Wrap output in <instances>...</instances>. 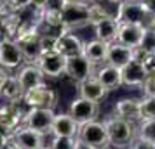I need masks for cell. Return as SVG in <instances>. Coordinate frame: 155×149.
I'll return each instance as SVG.
<instances>
[{
    "label": "cell",
    "instance_id": "obj_1",
    "mask_svg": "<svg viewBox=\"0 0 155 149\" xmlns=\"http://www.w3.org/2000/svg\"><path fill=\"white\" fill-rule=\"evenodd\" d=\"M106 134H108V142L113 147L126 149L131 142L136 139V127L133 125V121L120 118V116H110L105 121Z\"/></svg>",
    "mask_w": 155,
    "mask_h": 149
},
{
    "label": "cell",
    "instance_id": "obj_2",
    "mask_svg": "<svg viewBox=\"0 0 155 149\" xmlns=\"http://www.w3.org/2000/svg\"><path fill=\"white\" fill-rule=\"evenodd\" d=\"M77 139L80 142V147H84V149H105L110 146L106 127H105V123L99 120L80 125Z\"/></svg>",
    "mask_w": 155,
    "mask_h": 149
},
{
    "label": "cell",
    "instance_id": "obj_3",
    "mask_svg": "<svg viewBox=\"0 0 155 149\" xmlns=\"http://www.w3.org/2000/svg\"><path fill=\"white\" fill-rule=\"evenodd\" d=\"M61 21L63 29L73 31L77 28L91 24V16H89V2L80 4V2H66L63 11H61Z\"/></svg>",
    "mask_w": 155,
    "mask_h": 149
},
{
    "label": "cell",
    "instance_id": "obj_4",
    "mask_svg": "<svg viewBox=\"0 0 155 149\" xmlns=\"http://www.w3.org/2000/svg\"><path fill=\"white\" fill-rule=\"evenodd\" d=\"M14 40H16V43H18L19 50H21L23 59H25V64H35L37 59L42 56L38 28L19 31V33L14 36Z\"/></svg>",
    "mask_w": 155,
    "mask_h": 149
},
{
    "label": "cell",
    "instance_id": "obj_5",
    "mask_svg": "<svg viewBox=\"0 0 155 149\" xmlns=\"http://www.w3.org/2000/svg\"><path fill=\"white\" fill-rule=\"evenodd\" d=\"M54 109L49 107H26L23 116V125L40 134H51V127L54 121Z\"/></svg>",
    "mask_w": 155,
    "mask_h": 149
},
{
    "label": "cell",
    "instance_id": "obj_6",
    "mask_svg": "<svg viewBox=\"0 0 155 149\" xmlns=\"http://www.w3.org/2000/svg\"><path fill=\"white\" fill-rule=\"evenodd\" d=\"M23 104L26 107H49L54 109L58 104V94L54 88L47 87V83L33 87L23 94Z\"/></svg>",
    "mask_w": 155,
    "mask_h": 149
},
{
    "label": "cell",
    "instance_id": "obj_7",
    "mask_svg": "<svg viewBox=\"0 0 155 149\" xmlns=\"http://www.w3.org/2000/svg\"><path fill=\"white\" fill-rule=\"evenodd\" d=\"M66 113L70 114L78 125H85V123H89V121L98 120L99 102H94V101H89V99H85V97H80V95H78L75 99H71Z\"/></svg>",
    "mask_w": 155,
    "mask_h": 149
},
{
    "label": "cell",
    "instance_id": "obj_8",
    "mask_svg": "<svg viewBox=\"0 0 155 149\" xmlns=\"http://www.w3.org/2000/svg\"><path fill=\"white\" fill-rule=\"evenodd\" d=\"M35 64L45 78H59L64 75L66 59L58 50H49V52H42V56L37 59Z\"/></svg>",
    "mask_w": 155,
    "mask_h": 149
},
{
    "label": "cell",
    "instance_id": "obj_9",
    "mask_svg": "<svg viewBox=\"0 0 155 149\" xmlns=\"http://www.w3.org/2000/svg\"><path fill=\"white\" fill-rule=\"evenodd\" d=\"M96 73L94 70V64L84 56H75V57H68L66 59V68H64V75L70 80H73L75 83H80L84 82L85 78H89Z\"/></svg>",
    "mask_w": 155,
    "mask_h": 149
},
{
    "label": "cell",
    "instance_id": "obj_10",
    "mask_svg": "<svg viewBox=\"0 0 155 149\" xmlns=\"http://www.w3.org/2000/svg\"><path fill=\"white\" fill-rule=\"evenodd\" d=\"M148 12L143 7L141 0H124L117 9L115 19L119 23H143L147 21Z\"/></svg>",
    "mask_w": 155,
    "mask_h": 149
},
{
    "label": "cell",
    "instance_id": "obj_11",
    "mask_svg": "<svg viewBox=\"0 0 155 149\" xmlns=\"http://www.w3.org/2000/svg\"><path fill=\"white\" fill-rule=\"evenodd\" d=\"M56 50L64 57V59L80 56V54L84 52V42H82V38H80V36H77L73 31L63 29V31L58 35Z\"/></svg>",
    "mask_w": 155,
    "mask_h": 149
},
{
    "label": "cell",
    "instance_id": "obj_12",
    "mask_svg": "<svg viewBox=\"0 0 155 149\" xmlns=\"http://www.w3.org/2000/svg\"><path fill=\"white\" fill-rule=\"evenodd\" d=\"M0 64H4L7 70H18L25 64L23 54L14 38L0 40Z\"/></svg>",
    "mask_w": 155,
    "mask_h": 149
},
{
    "label": "cell",
    "instance_id": "obj_13",
    "mask_svg": "<svg viewBox=\"0 0 155 149\" xmlns=\"http://www.w3.org/2000/svg\"><path fill=\"white\" fill-rule=\"evenodd\" d=\"M145 29L147 28L141 23H119V33H117L115 42L131 47V49H136L140 47Z\"/></svg>",
    "mask_w": 155,
    "mask_h": 149
},
{
    "label": "cell",
    "instance_id": "obj_14",
    "mask_svg": "<svg viewBox=\"0 0 155 149\" xmlns=\"http://www.w3.org/2000/svg\"><path fill=\"white\" fill-rule=\"evenodd\" d=\"M120 75H122V85L126 87H141L145 78L148 76V70L147 66L140 61L133 59L129 64H126L122 70H120Z\"/></svg>",
    "mask_w": 155,
    "mask_h": 149
},
{
    "label": "cell",
    "instance_id": "obj_15",
    "mask_svg": "<svg viewBox=\"0 0 155 149\" xmlns=\"http://www.w3.org/2000/svg\"><path fill=\"white\" fill-rule=\"evenodd\" d=\"M78 130H80V125L68 113H56L51 127L52 137H77Z\"/></svg>",
    "mask_w": 155,
    "mask_h": 149
},
{
    "label": "cell",
    "instance_id": "obj_16",
    "mask_svg": "<svg viewBox=\"0 0 155 149\" xmlns=\"http://www.w3.org/2000/svg\"><path fill=\"white\" fill-rule=\"evenodd\" d=\"M77 90H78L80 97H85V99L94 101V102H99V101H103L108 95V88L94 75L89 76V78H85L84 82L77 83Z\"/></svg>",
    "mask_w": 155,
    "mask_h": 149
},
{
    "label": "cell",
    "instance_id": "obj_17",
    "mask_svg": "<svg viewBox=\"0 0 155 149\" xmlns=\"http://www.w3.org/2000/svg\"><path fill=\"white\" fill-rule=\"evenodd\" d=\"M12 141H14V144L19 149H37L40 146H44V134L35 132V130L21 125V127L16 128L14 135H12Z\"/></svg>",
    "mask_w": 155,
    "mask_h": 149
},
{
    "label": "cell",
    "instance_id": "obj_18",
    "mask_svg": "<svg viewBox=\"0 0 155 149\" xmlns=\"http://www.w3.org/2000/svg\"><path fill=\"white\" fill-rule=\"evenodd\" d=\"M16 78L19 80V85L23 87V90L26 92L33 87H38V85H44L45 83V76L42 75V71L38 70L37 64H23Z\"/></svg>",
    "mask_w": 155,
    "mask_h": 149
},
{
    "label": "cell",
    "instance_id": "obj_19",
    "mask_svg": "<svg viewBox=\"0 0 155 149\" xmlns=\"http://www.w3.org/2000/svg\"><path fill=\"white\" fill-rule=\"evenodd\" d=\"M131 61H133V49L131 47H126L119 42H112L108 45V54H106V61H105L106 64L122 70Z\"/></svg>",
    "mask_w": 155,
    "mask_h": 149
},
{
    "label": "cell",
    "instance_id": "obj_20",
    "mask_svg": "<svg viewBox=\"0 0 155 149\" xmlns=\"http://www.w3.org/2000/svg\"><path fill=\"white\" fill-rule=\"evenodd\" d=\"M94 28V36L101 40V42H106V43H112L117 40V33H119V21L108 16V17H103L92 24Z\"/></svg>",
    "mask_w": 155,
    "mask_h": 149
},
{
    "label": "cell",
    "instance_id": "obj_21",
    "mask_svg": "<svg viewBox=\"0 0 155 149\" xmlns=\"http://www.w3.org/2000/svg\"><path fill=\"white\" fill-rule=\"evenodd\" d=\"M25 104L21 102H9L4 101L0 102V121H5L12 127H21L23 125V116H25Z\"/></svg>",
    "mask_w": 155,
    "mask_h": 149
},
{
    "label": "cell",
    "instance_id": "obj_22",
    "mask_svg": "<svg viewBox=\"0 0 155 149\" xmlns=\"http://www.w3.org/2000/svg\"><path fill=\"white\" fill-rule=\"evenodd\" d=\"M94 76L108 88V92L122 87V75H120V70L115 68V66H110V64L101 66V68L94 73Z\"/></svg>",
    "mask_w": 155,
    "mask_h": 149
},
{
    "label": "cell",
    "instance_id": "obj_23",
    "mask_svg": "<svg viewBox=\"0 0 155 149\" xmlns=\"http://www.w3.org/2000/svg\"><path fill=\"white\" fill-rule=\"evenodd\" d=\"M108 45L110 43L101 42L98 38L94 40H89V42H84V54L89 61H91L94 66L99 63H105L106 61V54H108Z\"/></svg>",
    "mask_w": 155,
    "mask_h": 149
},
{
    "label": "cell",
    "instance_id": "obj_24",
    "mask_svg": "<svg viewBox=\"0 0 155 149\" xmlns=\"http://www.w3.org/2000/svg\"><path fill=\"white\" fill-rule=\"evenodd\" d=\"M115 113L120 118H126L129 121L141 120L140 116V99L136 97H124V99L117 101L115 104Z\"/></svg>",
    "mask_w": 155,
    "mask_h": 149
},
{
    "label": "cell",
    "instance_id": "obj_25",
    "mask_svg": "<svg viewBox=\"0 0 155 149\" xmlns=\"http://www.w3.org/2000/svg\"><path fill=\"white\" fill-rule=\"evenodd\" d=\"M23 87L19 85V80L16 78V75H11L4 85L0 87V95L4 97V101H9V102H21L23 101Z\"/></svg>",
    "mask_w": 155,
    "mask_h": 149
},
{
    "label": "cell",
    "instance_id": "obj_26",
    "mask_svg": "<svg viewBox=\"0 0 155 149\" xmlns=\"http://www.w3.org/2000/svg\"><path fill=\"white\" fill-rule=\"evenodd\" d=\"M136 139H141L155 146V118L140 120V125L136 128Z\"/></svg>",
    "mask_w": 155,
    "mask_h": 149
},
{
    "label": "cell",
    "instance_id": "obj_27",
    "mask_svg": "<svg viewBox=\"0 0 155 149\" xmlns=\"http://www.w3.org/2000/svg\"><path fill=\"white\" fill-rule=\"evenodd\" d=\"M51 149H80V142L77 137H52Z\"/></svg>",
    "mask_w": 155,
    "mask_h": 149
},
{
    "label": "cell",
    "instance_id": "obj_28",
    "mask_svg": "<svg viewBox=\"0 0 155 149\" xmlns=\"http://www.w3.org/2000/svg\"><path fill=\"white\" fill-rule=\"evenodd\" d=\"M140 116L141 120L155 118V97L143 95V99H140Z\"/></svg>",
    "mask_w": 155,
    "mask_h": 149
},
{
    "label": "cell",
    "instance_id": "obj_29",
    "mask_svg": "<svg viewBox=\"0 0 155 149\" xmlns=\"http://www.w3.org/2000/svg\"><path fill=\"white\" fill-rule=\"evenodd\" d=\"M140 49H143L150 56H155V29H152V28L145 29L141 43H140Z\"/></svg>",
    "mask_w": 155,
    "mask_h": 149
},
{
    "label": "cell",
    "instance_id": "obj_30",
    "mask_svg": "<svg viewBox=\"0 0 155 149\" xmlns=\"http://www.w3.org/2000/svg\"><path fill=\"white\" fill-rule=\"evenodd\" d=\"M28 4H31V0H0V9L4 11V14H12Z\"/></svg>",
    "mask_w": 155,
    "mask_h": 149
},
{
    "label": "cell",
    "instance_id": "obj_31",
    "mask_svg": "<svg viewBox=\"0 0 155 149\" xmlns=\"http://www.w3.org/2000/svg\"><path fill=\"white\" fill-rule=\"evenodd\" d=\"M145 95H150V97H155V71H150L148 76L145 78L143 85L140 87Z\"/></svg>",
    "mask_w": 155,
    "mask_h": 149
},
{
    "label": "cell",
    "instance_id": "obj_32",
    "mask_svg": "<svg viewBox=\"0 0 155 149\" xmlns=\"http://www.w3.org/2000/svg\"><path fill=\"white\" fill-rule=\"evenodd\" d=\"M91 2H96L99 5H103L106 9V12L112 16V17H115L117 16V9H119V5L124 0H91Z\"/></svg>",
    "mask_w": 155,
    "mask_h": 149
},
{
    "label": "cell",
    "instance_id": "obj_33",
    "mask_svg": "<svg viewBox=\"0 0 155 149\" xmlns=\"http://www.w3.org/2000/svg\"><path fill=\"white\" fill-rule=\"evenodd\" d=\"M56 40H58V35H40V47H42V52L56 50Z\"/></svg>",
    "mask_w": 155,
    "mask_h": 149
},
{
    "label": "cell",
    "instance_id": "obj_34",
    "mask_svg": "<svg viewBox=\"0 0 155 149\" xmlns=\"http://www.w3.org/2000/svg\"><path fill=\"white\" fill-rule=\"evenodd\" d=\"M66 4V0H45V4L42 5V11L45 12H61Z\"/></svg>",
    "mask_w": 155,
    "mask_h": 149
},
{
    "label": "cell",
    "instance_id": "obj_35",
    "mask_svg": "<svg viewBox=\"0 0 155 149\" xmlns=\"http://www.w3.org/2000/svg\"><path fill=\"white\" fill-rule=\"evenodd\" d=\"M127 149H155V146L150 144V142L141 141V139H134V141L127 146Z\"/></svg>",
    "mask_w": 155,
    "mask_h": 149
},
{
    "label": "cell",
    "instance_id": "obj_36",
    "mask_svg": "<svg viewBox=\"0 0 155 149\" xmlns=\"http://www.w3.org/2000/svg\"><path fill=\"white\" fill-rule=\"evenodd\" d=\"M14 132H16V127L9 125V123H5V121H0V134L2 135H5V137H9V139H12Z\"/></svg>",
    "mask_w": 155,
    "mask_h": 149
},
{
    "label": "cell",
    "instance_id": "obj_37",
    "mask_svg": "<svg viewBox=\"0 0 155 149\" xmlns=\"http://www.w3.org/2000/svg\"><path fill=\"white\" fill-rule=\"evenodd\" d=\"M11 76V70H7L4 64H0V87L4 85V82Z\"/></svg>",
    "mask_w": 155,
    "mask_h": 149
},
{
    "label": "cell",
    "instance_id": "obj_38",
    "mask_svg": "<svg viewBox=\"0 0 155 149\" xmlns=\"http://www.w3.org/2000/svg\"><path fill=\"white\" fill-rule=\"evenodd\" d=\"M141 4L147 9L148 14H155V0H141Z\"/></svg>",
    "mask_w": 155,
    "mask_h": 149
},
{
    "label": "cell",
    "instance_id": "obj_39",
    "mask_svg": "<svg viewBox=\"0 0 155 149\" xmlns=\"http://www.w3.org/2000/svg\"><path fill=\"white\" fill-rule=\"evenodd\" d=\"M0 149H19V147H18V146L14 144V141L11 139V141H7V144H4Z\"/></svg>",
    "mask_w": 155,
    "mask_h": 149
},
{
    "label": "cell",
    "instance_id": "obj_40",
    "mask_svg": "<svg viewBox=\"0 0 155 149\" xmlns=\"http://www.w3.org/2000/svg\"><path fill=\"white\" fill-rule=\"evenodd\" d=\"M7 141H11V139H9V137H5V135L0 134V147H2L4 144H7Z\"/></svg>",
    "mask_w": 155,
    "mask_h": 149
},
{
    "label": "cell",
    "instance_id": "obj_41",
    "mask_svg": "<svg viewBox=\"0 0 155 149\" xmlns=\"http://www.w3.org/2000/svg\"><path fill=\"white\" fill-rule=\"evenodd\" d=\"M66 2H80V4H87V2H91V0H66Z\"/></svg>",
    "mask_w": 155,
    "mask_h": 149
},
{
    "label": "cell",
    "instance_id": "obj_42",
    "mask_svg": "<svg viewBox=\"0 0 155 149\" xmlns=\"http://www.w3.org/2000/svg\"><path fill=\"white\" fill-rule=\"evenodd\" d=\"M4 16H5V14H4V11L0 9V23H2V19H4Z\"/></svg>",
    "mask_w": 155,
    "mask_h": 149
},
{
    "label": "cell",
    "instance_id": "obj_43",
    "mask_svg": "<svg viewBox=\"0 0 155 149\" xmlns=\"http://www.w3.org/2000/svg\"><path fill=\"white\" fill-rule=\"evenodd\" d=\"M37 149H51L49 146H40V147H37Z\"/></svg>",
    "mask_w": 155,
    "mask_h": 149
},
{
    "label": "cell",
    "instance_id": "obj_44",
    "mask_svg": "<svg viewBox=\"0 0 155 149\" xmlns=\"http://www.w3.org/2000/svg\"><path fill=\"white\" fill-rule=\"evenodd\" d=\"M105 149H120V147H113V146H108V147H105Z\"/></svg>",
    "mask_w": 155,
    "mask_h": 149
},
{
    "label": "cell",
    "instance_id": "obj_45",
    "mask_svg": "<svg viewBox=\"0 0 155 149\" xmlns=\"http://www.w3.org/2000/svg\"><path fill=\"white\" fill-rule=\"evenodd\" d=\"M80 149H84V147H80Z\"/></svg>",
    "mask_w": 155,
    "mask_h": 149
}]
</instances>
